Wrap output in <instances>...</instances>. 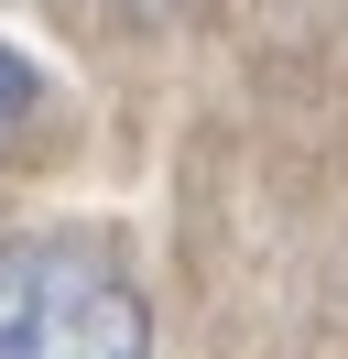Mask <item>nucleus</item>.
<instances>
[{"label":"nucleus","instance_id":"f257e3e1","mask_svg":"<svg viewBox=\"0 0 348 359\" xmlns=\"http://www.w3.org/2000/svg\"><path fill=\"white\" fill-rule=\"evenodd\" d=\"M0 359H152V316L98 240H0Z\"/></svg>","mask_w":348,"mask_h":359},{"label":"nucleus","instance_id":"f03ea898","mask_svg":"<svg viewBox=\"0 0 348 359\" xmlns=\"http://www.w3.org/2000/svg\"><path fill=\"white\" fill-rule=\"evenodd\" d=\"M33 98H44V76H33V55H11V44H0V131H11V120L33 109Z\"/></svg>","mask_w":348,"mask_h":359}]
</instances>
